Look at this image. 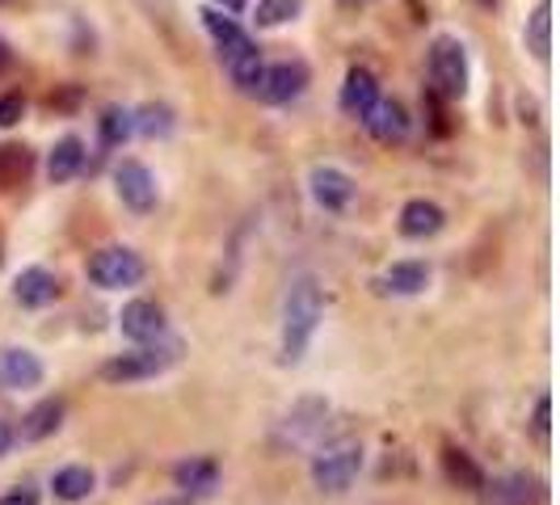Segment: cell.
<instances>
[{
    "instance_id": "obj_5",
    "label": "cell",
    "mask_w": 560,
    "mask_h": 505,
    "mask_svg": "<svg viewBox=\"0 0 560 505\" xmlns=\"http://www.w3.org/2000/svg\"><path fill=\"white\" fill-rule=\"evenodd\" d=\"M84 274L97 291H131L148 279V261L127 245H102L97 252H89Z\"/></svg>"
},
{
    "instance_id": "obj_13",
    "label": "cell",
    "mask_w": 560,
    "mask_h": 505,
    "mask_svg": "<svg viewBox=\"0 0 560 505\" xmlns=\"http://www.w3.org/2000/svg\"><path fill=\"white\" fill-rule=\"evenodd\" d=\"M173 484L182 489L186 502H198V497H211L220 489V459L211 455H190L173 468Z\"/></svg>"
},
{
    "instance_id": "obj_4",
    "label": "cell",
    "mask_w": 560,
    "mask_h": 505,
    "mask_svg": "<svg viewBox=\"0 0 560 505\" xmlns=\"http://www.w3.org/2000/svg\"><path fill=\"white\" fill-rule=\"evenodd\" d=\"M363 463L366 455L359 438H334V443L316 447V455H312V484L320 493H346L359 480Z\"/></svg>"
},
{
    "instance_id": "obj_3",
    "label": "cell",
    "mask_w": 560,
    "mask_h": 505,
    "mask_svg": "<svg viewBox=\"0 0 560 505\" xmlns=\"http://www.w3.org/2000/svg\"><path fill=\"white\" fill-rule=\"evenodd\" d=\"M177 359H182V341H177V337H161V341H148V345H136V350H127V354L106 359L97 375H102L106 384H143V379L165 375Z\"/></svg>"
},
{
    "instance_id": "obj_12",
    "label": "cell",
    "mask_w": 560,
    "mask_h": 505,
    "mask_svg": "<svg viewBox=\"0 0 560 505\" xmlns=\"http://www.w3.org/2000/svg\"><path fill=\"white\" fill-rule=\"evenodd\" d=\"M359 122L375 143H405V136H409V110L393 97H384V93L371 102V110Z\"/></svg>"
},
{
    "instance_id": "obj_8",
    "label": "cell",
    "mask_w": 560,
    "mask_h": 505,
    "mask_svg": "<svg viewBox=\"0 0 560 505\" xmlns=\"http://www.w3.org/2000/svg\"><path fill=\"white\" fill-rule=\"evenodd\" d=\"M114 195L118 202L131 211V215H152L156 211V173L143 165V161H118L114 168Z\"/></svg>"
},
{
    "instance_id": "obj_14",
    "label": "cell",
    "mask_w": 560,
    "mask_h": 505,
    "mask_svg": "<svg viewBox=\"0 0 560 505\" xmlns=\"http://www.w3.org/2000/svg\"><path fill=\"white\" fill-rule=\"evenodd\" d=\"M13 300H18V308H26V312L51 308L59 300L56 270H47V266H26V270L13 279Z\"/></svg>"
},
{
    "instance_id": "obj_9",
    "label": "cell",
    "mask_w": 560,
    "mask_h": 505,
    "mask_svg": "<svg viewBox=\"0 0 560 505\" xmlns=\"http://www.w3.org/2000/svg\"><path fill=\"white\" fill-rule=\"evenodd\" d=\"M308 195H312V202H316L320 211L341 215V211H350V202H354V195H359V186H354V177H350L346 168L316 165L308 173Z\"/></svg>"
},
{
    "instance_id": "obj_34",
    "label": "cell",
    "mask_w": 560,
    "mask_h": 505,
    "mask_svg": "<svg viewBox=\"0 0 560 505\" xmlns=\"http://www.w3.org/2000/svg\"><path fill=\"white\" fill-rule=\"evenodd\" d=\"M152 505H190L186 497H173V502H152Z\"/></svg>"
},
{
    "instance_id": "obj_20",
    "label": "cell",
    "mask_w": 560,
    "mask_h": 505,
    "mask_svg": "<svg viewBox=\"0 0 560 505\" xmlns=\"http://www.w3.org/2000/svg\"><path fill=\"white\" fill-rule=\"evenodd\" d=\"M489 489V505H532L544 497V484L527 472H510V477H498L493 484L485 480Z\"/></svg>"
},
{
    "instance_id": "obj_23",
    "label": "cell",
    "mask_w": 560,
    "mask_h": 505,
    "mask_svg": "<svg viewBox=\"0 0 560 505\" xmlns=\"http://www.w3.org/2000/svg\"><path fill=\"white\" fill-rule=\"evenodd\" d=\"M523 38H527V51L539 63H548V56H552V0H535Z\"/></svg>"
},
{
    "instance_id": "obj_24",
    "label": "cell",
    "mask_w": 560,
    "mask_h": 505,
    "mask_svg": "<svg viewBox=\"0 0 560 505\" xmlns=\"http://www.w3.org/2000/svg\"><path fill=\"white\" fill-rule=\"evenodd\" d=\"M97 136H102L106 148H122L136 136V114L127 110V106H106L102 118H97Z\"/></svg>"
},
{
    "instance_id": "obj_32",
    "label": "cell",
    "mask_w": 560,
    "mask_h": 505,
    "mask_svg": "<svg viewBox=\"0 0 560 505\" xmlns=\"http://www.w3.org/2000/svg\"><path fill=\"white\" fill-rule=\"evenodd\" d=\"M13 68V51H9V43L0 38V72H9Z\"/></svg>"
},
{
    "instance_id": "obj_1",
    "label": "cell",
    "mask_w": 560,
    "mask_h": 505,
    "mask_svg": "<svg viewBox=\"0 0 560 505\" xmlns=\"http://www.w3.org/2000/svg\"><path fill=\"white\" fill-rule=\"evenodd\" d=\"M325 320V291L316 274H295L282 291V363L295 366L308 354L312 337Z\"/></svg>"
},
{
    "instance_id": "obj_15",
    "label": "cell",
    "mask_w": 560,
    "mask_h": 505,
    "mask_svg": "<svg viewBox=\"0 0 560 505\" xmlns=\"http://www.w3.org/2000/svg\"><path fill=\"white\" fill-rule=\"evenodd\" d=\"M396 227H400L405 240H430V236H439L447 227V211L434 198H409L400 207V224Z\"/></svg>"
},
{
    "instance_id": "obj_16",
    "label": "cell",
    "mask_w": 560,
    "mask_h": 505,
    "mask_svg": "<svg viewBox=\"0 0 560 505\" xmlns=\"http://www.w3.org/2000/svg\"><path fill=\"white\" fill-rule=\"evenodd\" d=\"M380 97V77L363 68V63H354L350 72H346V81H341V93H337V106L346 118H363L371 110V102Z\"/></svg>"
},
{
    "instance_id": "obj_30",
    "label": "cell",
    "mask_w": 560,
    "mask_h": 505,
    "mask_svg": "<svg viewBox=\"0 0 560 505\" xmlns=\"http://www.w3.org/2000/svg\"><path fill=\"white\" fill-rule=\"evenodd\" d=\"M13 447H18V430H13L9 421H0V459H4Z\"/></svg>"
},
{
    "instance_id": "obj_28",
    "label": "cell",
    "mask_w": 560,
    "mask_h": 505,
    "mask_svg": "<svg viewBox=\"0 0 560 505\" xmlns=\"http://www.w3.org/2000/svg\"><path fill=\"white\" fill-rule=\"evenodd\" d=\"M532 430L539 434V438H548V434H552V396H539V400H535Z\"/></svg>"
},
{
    "instance_id": "obj_21",
    "label": "cell",
    "mask_w": 560,
    "mask_h": 505,
    "mask_svg": "<svg viewBox=\"0 0 560 505\" xmlns=\"http://www.w3.org/2000/svg\"><path fill=\"white\" fill-rule=\"evenodd\" d=\"M443 477L455 489H464V493H485V468L464 447H455V443L443 447Z\"/></svg>"
},
{
    "instance_id": "obj_17",
    "label": "cell",
    "mask_w": 560,
    "mask_h": 505,
    "mask_svg": "<svg viewBox=\"0 0 560 505\" xmlns=\"http://www.w3.org/2000/svg\"><path fill=\"white\" fill-rule=\"evenodd\" d=\"M375 286H380L384 295L413 300V295H421V291L430 286V266H425V261H393V266L375 279Z\"/></svg>"
},
{
    "instance_id": "obj_11",
    "label": "cell",
    "mask_w": 560,
    "mask_h": 505,
    "mask_svg": "<svg viewBox=\"0 0 560 505\" xmlns=\"http://www.w3.org/2000/svg\"><path fill=\"white\" fill-rule=\"evenodd\" d=\"M47 366L26 345H0V388L4 392H34L43 388Z\"/></svg>"
},
{
    "instance_id": "obj_19",
    "label": "cell",
    "mask_w": 560,
    "mask_h": 505,
    "mask_svg": "<svg viewBox=\"0 0 560 505\" xmlns=\"http://www.w3.org/2000/svg\"><path fill=\"white\" fill-rule=\"evenodd\" d=\"M84 161H89V152H84L81 136H63V140H56L51 156H47V177H51V186H68L72 177H81Z\"/></svg>"
},
{
    "instance_id": "obj_7",
    "label": "cell",
    "mask_w": 560,
    "mask_h": 505,
    "mask_svg": "<svg viewBox=\"0 0 560 505\" xmlns=\"http://www.w3.org/2000/svg\"><path fill=\"white\" fill-rule=\"evenodd\" d=\"M312 72L304 59H279V63H266L261 68V81L253 89V97L261 106H291L295 97H304Z\"/></svg>"
},
{
    "instance_id": "obj_10",
    "label": "cell",
    "mask_w": 560,
    "mask_h": 505,
    "mask_svg": "<svg viewBox=\"0 0 560 505\" xmlns=\"http://www.w3.org/2000/svg\"><path fill=\"white\" fill-rule=\"evenodd\" d=\"M118 333L127 337L131 345H148V341H161L168 337L165 308L156 300H127L118 312Z\"/></svg>"
},
{
    "instance_id": "obj_18",
    "label": "cell",
    "mask_w": 560,
    "mask_h": 505,
    "mask_svg": "<svg viewBox=\"0 0 560 505\" xmlns=\"http://www.w3.org/2000/svg\"><path fill=\"white\" fill-rule=\"evenodd\" d=\"M59 425H63V400H59V396H47V400H38L26 418H22L18 443H47L51 434H59Z\"/></svg>"
},
{
    "instance_id": "obj_35",
    "label": "cell",
    "mask_w": 560,
    "mask_h": 505,
    "mask_svg": "<svg viewBox=\"0 0 560 505\" xmlns=\"http://www.w3.org/2000/svg\"><path fill=\"white\" fill-rule=\"evenodd\" d=\"M341 4H346V9H359V4H366V0H341Z\"/></svg>"
},
{
    "instance_id": "obj_26",
    "label": "cell",
    "mask_w": 560,
    "mask_h": 505,
    "mask_svg": "<svg viewBox=\"0 0 560 505\" xmlns=\"http://www.w3.org/2000/svg\"><path fill=\"white\" fill-rule=\"evenodd\" d=\"M300 9H304V0H257L253 22H257V30H279L287 22H295Z\"/></svg>"
},
{
    "instance_id": "obj_25",
    "label": "cell",
    "mask_w": 560,
    "mask_h": 505,
    "mask_svg": "<svg viewBox=\"0 0 560 505\" xmlns=\"http://www.w3.org/2000/svg\"><path fill=\"white\" fill-rule=\"evenodd\" d=\"M131 114H136V136H148V140H165L168 131L177 127L173 110L161 106V102H148V106H140V110Z\"/></svg>"
},
{
    "instance_id": "obj_33",
    "label": "cell",
    "mask_w": 560,
    "mask_h": 505,
    "mask_svg": "<svg viewBox=\"0 0 560 505\" xmlns=\"http://www.w3.org/2000/svg\"><path fill=\"white\" fill-rule=\"evenodd\" d=\"M472 4H480V9H498L502 0H472Z\"/></svg>"
},
{
    "instance_id": "obj_2",
    "label": "cell",
    "mask_w": 560,
    "mask_h": 505,
    "mask_svg": "<svg viewBox=\"0 0 560 505\" xmlns=\"http://www.w3.org/2000/svg\"><path fill=\"white\" fill-rule=\"evenodd\" d=\"M202 17V26H207V34H211V43H215V51H220V63H224L228 81L236 84L245 97H253V89H257V81H261V51H257V43L249 38V30L241 26L232 13H224V9H202L198 13Z\"/></svg>"
},
{
    "instance_id": "obj_22",
    "label": "cell",
    "mask_w": 560,
    "mask_h": 505,
    "mask_svg": "<svg viewBox=\"0 0 560 505\" xmlns=\"http://www.w3.org/2000/svg\"><path fill=\"white\" fill-rule=\"evenodd\" d=\"M51 493L68 505L89 502V497L97 493V472L84 468V463H68V468H59L56 477H51Z\"/></svg>"
},
{
    "instance_id": "obj_6",
    "label": "cell",
    "mask_w": 560,
    "mask_h": 505,
    "mask_svg": "<svg viewBox=\"0 0 560 505\" xmlns=\"http://www.w3.org/2000/svg\"><path fill=\"white\" fill-rule=\"evenodd\" d=\"M468 51L455 34H439L430 43V89L443 97V102H464L468 97Z\"/></svg>"
},
{
    "instance_id": "obj_29",
    "label": "cell",
    "mask_w": 560,
    "mask_h": 505,
    "mask_svg": "<svg viewBox=\"0 0 560 505\" xmlns=\"http://www.w3.org/2000/svg\"><path fill=\"white\" fill-rule=\"evenodd\" d=\"M0 505H43V497H38V489H34V484H22V489L0 493Z\"/></svg>"
},
{
    "instance_id": "obj_36",
    "label": "cell",
    "mask_w": 560,
    "mask_h": 505,
    "mask_svg": "<svg viewBox=\"0 0 560 505\" xmlns=\"http://www.w3.org/2000/svg\"><path fill=\"white\" fill-rule=\"evenodd\" d=\"M0 266H4V249H0Z\"/></svg>"
},
{
    "instance_id": "obj_27",
    "label": "cell",
    "mask_w": 560,
    "mask_h": 505,
    "mask_svg": "<svg viewBox=\"0 0 560 505\" xmlns=\"http://www.w3.org/2000/svg\"><path fill=\"white\" fill-rule=\"evenodd\" d=\"M22 118H26V97H22V93H4V97H0V131L18 127Z\"/></svg>"
},
{
    "instance_id": "obj_31",
    "label": "cell",
    "mask_w": 560,
    "mask_h": 505,
    "mask_svg": "<svg viewBox=\"0 0 560 505\" xmlns=\"http://www.w3.org/2000/svg\"><path fill=\"white\" fill-rule=\"evenodd\" d=\"M215 9H224V13H245L249 0H215Z\"/></svg>"
}]
</instances>
